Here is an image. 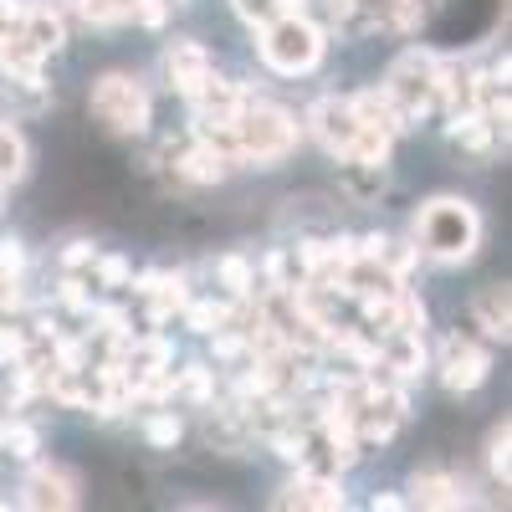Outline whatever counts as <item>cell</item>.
Returning <instances> with one entry per match:
<instances>
[{"label": "cell", "instance_id": "1", "mask_svg": "<svg viewBox=\"0 0 512 512\" xmlns=\"http://www.w3.org/2000/svg\"><path fill=\"white\" fill-rule=\"evenodd\" d=\"M477 246H482V216H477L472 200L436 195V200L420 205V216H415V251L456 267V262H472Z\"/></svg>", "mask_w": 512, "mask_h": 512}, {"label": "cell", "instance_id": "2", "mask_svg": "<svg viewBox=\"0 0 512 512\" xmlns=\"http://www.w3.org/2000/svg\"><path fill=\"white\" fill-rule=\"evenodd\" d=\"M292 149H297V118L277 103L246 98L241 113H236V128H231V159L251 164V169H272Z\"/></svg>", "mask_w": 512, "mask_h": 512}, {"label": "cell", "instance_id": "3", "mask_svg": "<svg viewBox=\"0 0 512 512\" xmlns=\"http://www.w3.org/2000/svg\"><path fill=\"white\" fill-rule=\"evenodd\" d=\"M384 98H390V108L400 113V123H420L425 113H436L441 108V57L431 52H400L390 62V72H384Z\"/></svg>", "mask_w": 512, "mask_h": 512}, {"label": "cell", "instance_id": "4", "mask_svg": "<svg viewBox=\"0 0 512 512\" xmlns=\"http://www.w3.org/2000/svg\"><path fill=\"white\" fill-rule=\"evenodd\" d=\"M262 62L277 72V77H303L323 62V31L297 16V11H282L262 26Z\"/></svg>", "mask_w": 512, "mask_h": 512}, {"label": "cell", "instance_id": "5", "mask_svg": "<svg viewBox=\"0 0 512 512\" xmlns=\"http://www.w3.org/2000/svg\"><path fill=\"white\" fill-rule=\"evenodd\" d=\"M88 108L103 128H113V134H144L149 128V93H144V82L128 77V72H103L88 93Z\"/></svg>", "mask_w": 512, "mask_h": 512}, {"label": "cell", "instance_id": "6", "mask_svg": "<svg viewBox=\"0 0 512 512\" xmlns=\"http://www.w3.org/2000/svg\"><path fill=\"white\" fill-rule=\"evenodd\" d=\"M308 128H313V139L338 154V159H349L354 139H359V113H354V98H318L308 108Z\"/></svg>", "mask_w": 512, "mask_h": 512}, {"label": "cell", "instance_id": "7", "mask_svg": "<svg viewBox=\"0 0 512 512\" xmlns=\"http://www.w3.org/2000/svg\"><path fill=\"white\" fill-rule=\"evenodd\" d=\"M487 369H492L487 349H477L472 338H461V333L446 338V349H441V384L451 395H472L477 384L487 379Z\"/></svg>", "mask_w": 512, "mask_h": 512}, {"label": "cell", "instance_id": "8", "mask_svg": "<svg viewBox=\"0 0 512 512\" xmlns=\"http://www.w3.org/2000/svg\"><path fill=\"white\" fill-rule=\"evenodd\" d=\"M210 72H216V67H210V52L200 47V41H169V52H164V77H169V88H175V93L190 98Z\"/></svg>", "mask_w": 512, "mask_h": 512}, {"label": "cell", "instance_id": "9", "mask_svg": "<svg viewBox=\"0 0 512 512\" xmlns=\"http://www.w3.org/2000/svg\"><path fill=\"white\" fill-rule=\"evenodd\" d=\"M277 507H323V512H333V507H344V487H338L333 477H323V472H297L282 487Z\"/></svg>", "mask_w": 512, "mask_h": 512}, {"label": "cell", "instance_id": "10", "mask_svg": "<svg viewBox=\"0 0 512 512\" xmlns=\"http://www.w3.org/2000/svg\"><path fill=\"white\" fill-rule=\"evenodd\" d=\"M26 507H57V512H67V507H77V482L62 472V466H36V472L26 477V497H21Z\"/></svg>", "mask_w": 512, "mask_h": 512}, {"label": "cell", "instance_id": "11", "mask_svg": "<svg viewBox=\"0 0 512 512\" xmlns=\"http://www.w3.org/2000/svg\"><path fill=\"white\" fill-rule=\"evenodd\" d=\"M180 175L190 180V185H221L231 169H236V159L226 154V149H216V144H205V139H195L185 154H180Z\"/></svg>", "mask_w": 512, "mask_h": 512}, {"label": "cell", "instance_id": "12", "mask_svg": "<svg viewBox=\"0 0 512 512\" xmlns=\"http://www.w3.org/2000/svg\"><path fill=\"white\" fill-rule=\"evenodd\" d=\"M41 62H47V57H41L21 31L0 41V72H6L11 82H21V88H31V93L47 88V82H41Z\"/></svg>", "mask_w": 512, "mask_h": 512}, {"label": "cell", "instance_id": "13", "mask_svg": "<svg viewBox=\"0 0 512 512\" xmlns=\"http://www.w3.org/2000/svg\"><path fill=\"white\" fill-rule=\"evenodd\" d=\"M21 36L31 41V47L41 57H52L62 41H67V21L47 6V0H26V21H21Z\"/></svg>", "mask_w": 512, "mask_h": 512}, {"label": "cell", "instance_id": "14", "mask_svg": "<svg viewBox=\"0 0 512 512\" xmlns=\"http://www.w3.org/2000/svg\"><path fill=\"white\" fill-rule=\"evenodd\" d=\"M139 292L149 297V318H154V323H164L169 313H180V308L190 303L180 272H144V277H139Z\"/></svg>", "mask_w": 512, "mask_h": 512}, {"label": "cell", "instance_id": "15", "mask_svg": "<svg viewBox=\"0 0 512 512\" xmlns=\"http://www.w3.org/2000/svg\"><path fill=\"white\" fill-rule=\"evenodd\" d=\"M472 318H477V328H482L487 338H507L512 308H507V287H502V282H497V287H482V292L472 297Z\"/></svg>", "mask_w": 512, "mask_h": 512}, {"label": "cell", "instance_id": "16", "mask_svg": "<svg viewBox=\"0 0 512 512\" xmlns=\"http://www.w3.org/2000/svg\"><path fill=\"white\" fill-rule=\"evenodd\" d=\"M169 395H185L190 405H210L216 400V379H210L205 364H190L180 374H169Z\"/></svg>", "mask_w": 512, "mask_h": 512}, {"label": "cell", "instance_id": "17", "mask_svg": "<svg viewBox=\"0 0 512 512\" xmlns=\"http://www.w3.org/2000/svg\"><path fill=\"white\" fill-rule=\"evenodd\" d=\"M410 502H420V507H461V492H456V482L451 477H436V472H425V477H415L410 482Z\"/></svg>", "mask_w": 512, "mask_h": 512}, {"label": "cell", "instance_id": "18", "mask_svg": "<svg viewBox=\"0 0 512 512\" xmlns=\"http://www.w3.org/2000/svg\"><path fill=\"white\" fill-rule=\"evenodd\" d=\"M451 134H456V144H461V149L487 154V149H492V139H497V128H492L482 113H461V118H451Z\"/></svg>", "mask_w": 512, "mask_h": 512}, {"label": "cell", "instance_id": "19", "mask_svg": "<svg viewBox=\"0 0 512 512\" xmlns=\"http://www.w3.org/2000/svg\"><path fill=\"white\" fill-rule=\"evenodd\" d=\"M77 16L88 26H128L134 21V0H77Z\"/></svg>", "mask_w": 512, "mask_h": 512}, {"label": "cell", "instance_id": "20", "mask_svg": "<svg viewBox=\"0 0 512 512\" xmlns=\"http://www.w3.org/2000/svg\"><path fill=\"white\" fill-rule=\"evenodd\" d=\"M26 175V139L11 123H0V185H11Z\"/></svg>", "mask_w": 512, "mask_h": 512}, {"label": "cell", "instance_id": "21", "mask_svg": "<svg viewBox=\"0 0 512 512\" xmlns=\"http://www.w3.org/2000/svg\"><path fill=\"white\" fill-rule=\"evenodd\" d=\"M180 436H185V425H180V415H175V410H149V420H144V441H149V446L169 451Z\"/></svg>", "mask_w": 512, "mask_h": 512}, {"label": "cell", "instance_id": "22", "mask_svg": "<svg viewBox=\"0 0 512 512\" xmlns=\"http://www.w3.org/2000/svg\"><path fill=\"white\" fill-rule=\"evenodd\" d=\"M185 318L195 333H216V328H231L236 308L231 303H185Z\"/></svg>", "mask_w": 512, "mask_h": 512}, {"label": "cell", "instance_id": "23", "mask_svg": "<svg viewBox=\"0 0 512 512\" xmlns=\"http://www.w3.org/2000/svg\"><path fill=\"white\" fill-rule=\"evenodd\" d=\"M36 344H41V338H36L31 328H21V323L0 328V364H21V359H26Z\"/></svg>", "mask_w": 512, "mask_h": 512}, {"label": "cell", "instance_id": "24", "mask_svg": "<svg viewBox=\"0 0 512 512\" xmlns=\"http://www.w3.org/2000/svg\"><path fill=\"white\" fill-rule=\"evenodd\" d=\"M221 282H226V292L236 297V303H246V297H251V262H246V256H226V262H221Z\"/></svg>", "mask_w": 512, "mask_h": 512}, {"label": "cell", "instance_id": "25", "mask_svg": "<svg viewBox=\"0 0 512 512\" xmlns=\"http://www.w3.org/2000/svg\"><path fill=\"white\" fill-rule=\"evenodd\" d=\"M231 6H236V16H241L246 26H267L272 16L287 11V0H231Z\"/></svg>", "mask_w": 512, "mask_h": 512}, {"label": "cell", "instance_id": "26", "mask_svg": "<svg viewBox=\"0 0 512 512\" xmlns=\"http://www.w3.org/2000/svg\"><path fill=\"white\" fill-rule=\"evenodd\" d=\"M36 446H41V441H36L31 425H11V420H6V451H11L16 461H31V456H36Z\"/></svg>", "mask_w": 512, "mask_h": 512}, {"label": "cell", "instance_id": "27", "mask_svg": "<svg viewBox=\"0 0 512 512\" xmlns=\"http://www.w3.org/2000/svg\"><path fill=\"white\" fill-rule=\"evenodd\" d=\"M210 338H216V359H221V364H231V359H246V354H251V338H246V333H226V328H216Z\"/></svg>", "mask_w": 512, "mask_h": 512}, {"label": "cell", "instance_id": "28", "mask_svg": "<svg viewBox=\"0 0 512 512\" xmlns=\"http://www.w3.org/2000/svg\"><path fill=\"white\" fill-rule=\"evenodd\" d=\"M26 272V251H21V241L11 236V241H0V282H16Z\"/></svg>", "mask_w": 512, "mask_h": 512}, {"label": "cell", "instance_id": "29", "mask_svg": "<svg viewBox=\"0 0 512 512\" xmlns=\"http://www.w3.org/2000/svg\"><path fill=\"white\" fill-rule=\"evenodd\" d=\"M487 466H492V477L507 487V425H497L492 441H487Z\"/></svg>", "mask_w": 512, "mask_h": 512}, {"label": "cell", "instance_id": "30", "mask_svg": "<svg viewBox=\"0 0 512 512\" xmlns=\"http://www.w3.org/2000/svg\"><path fill=\"white\" fill-rule=\"evenodd\" d=\"M93 262H98V256H93ZM98 277H103V287H128V277H134V272H128L123 256H103V262H98Z\"/></svg>", "mask_w": 512, "mask_h": 512}, {"label": "cell", "instance_id": "31", "mask_svg": "<svg viewBox=\"0 0 512 512\" xmlns=\"http://www.w3.org/2000/svg\"><path fill=\"white\" fill-rule=\"evenodd\" d=\"M21 21H26V0H0V41L16 36Z\"/></svg>", "mask_w": 512, "mask_h": 512}, {"label": "cell", "instance_id": "32", "mask_svg": "<svg viewBox=\"0 0 512 512\" xmlns=\"http://www.w3.org/2000/svg\"><path fill=\"white\" fill-rule=\"evenodd\" d=\"M57 297H62V303H67V308H77V313H88V308H93V297H88V292H82V282H77V277H62V287H57Z\"/></svg>", "mask_w": 512, "mask_h": 512}, {"label": "cell", "instance_id": "33", "mask_svg": "<svg viewBox=\"0 0 512 512\" xmlns=\"http://www.w3.org/2000/svg\"><path fill=\"white\" fill-rule=\"evenodd\" d=\"M93 256H98V251H93V241H72V246L62 251V267H67V272H77V267H88Z\"/></svg>", "mask_w": 512, "mask_h": 512}, {"label": "cell", "instance_id": "34", "mask_svg": "<svg viewBox=\"0 0 512 512\" xmlns=\"http://www.w3.org/2000/svg\"><path fill=\"white\" fill-rule=\"evenodd\" d=\"M374 512H400L405 507V497H395V492H374V502H369Z\"/></svg>", "mask_w": 512, "mask_h": 512}, {"label": "cell", "instance_id": "35", "mask_svg": "<svg viewBox=\"0 0 512 512\" xmlns=\"http://www.w3.org/2000/svg\"><path fill=\"white\" fill-rule=\"evenodd\" d=\"M425 6H431V0H400V11H405V26H420Z\"/></svg>", "mask_w": 512, "mask_h": 512}, {"label": "cell", "instance_id": "36", "mask_svg": "<svg viewBox=\"0 0 512 512\" xmlns=\"http://www.w3.org/2000/svg\"><path fill=\"white\" fill-rule=\"evenodd\" d=\"M0 451H6V420H0Z\"/></svg>", "mask_w": 512, "mask_h": 512}]
</instances>
